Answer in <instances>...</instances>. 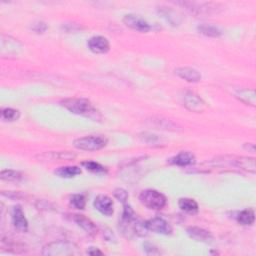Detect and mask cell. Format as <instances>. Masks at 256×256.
Here are the masks:
<instances>
[{
    "instance_id": "cell-28",
    "label": "cell",
    "mask_w": 256,
    "mask_h": 256,
    "mask_svg": "<svg viewBox=\"0 0 256 256\" xmlns=\"http://www.w3.org/2000/svg\"><path fill=\"white\" fill-rule=\"evenodd\" d=\"M81 166L84 167L86 170L90 171V172H93V173H96V174H101V173H106L107 172V169L106 167H104L103 165H101L100 163L98 162H95V161H84L81 163Z\"/></svg>"
},
{
    "instance_id": "cell-3",
    "label": "cell",
    "mask_w": 256,
    "mask_h": 256,
    "mask_svg": "<svg viewBox=\"0 0 256 256\" xmlns=\"http://www.w3.org/2000/svg\"><path fill=\"white\" fill-rule=\"evenodd\" d=\"M176 5L184 8L188 13L194 16H208L219 13L222 8L217 3L212 2H196V1H180L175 2Z\"/></svg>"
},
{
    "instance_id": "cell-9",
    "label": "cell",
    "mask_w": 256,
    "mask_h": 256,
    "mask_svg": "<svg viewBox=\"0 0 256 256\" xmlns=\"http://www.w3.org/2000/svg\"><path fill=\"white\" fill-rule=\"evenodd\" d=\"M144 225L147 228V230H150V231L158 233V234L170 235L173 232L171 225L164 218L159 217V216L148 219L147 221L144 222Z\"/></svg>"
},
{
    "instance_id": "cell-6",
    "label": "cell",
    "mask_w": 256,
    "mask_h": 256,
    "mask_svg": "<svg viewBox=\"0 0 256 256\" xmlns=\"http://www.w3.org/2000/svg\"><path fill=\"white\" fill-rule=\"evenodd\" d=\"M139 200L142 205L151 210H161L167 204L165 195L154 189L143 190L139 195Z\"/></svg>"
},
{
    "instance_id": "cell-34",
    "label": "cell",
    "mask_w": 256,
    "mask_h": 256,
    "mask_svg": "<svg viewBox=\"0 0 256 256\" xmlns=\"http://www.w3.org/2000/svg\"><path fill=\"white\" fill-rule=\"evenodd\" d=\"M2 196H6L7 198L16 200V199H21L24 197V195L20 192H15V191H2Z\"/></svg>"
},
{
    "instance_id": "cell-26",
    "label": "cell",
    "mask_w": 256,
    "mask_h": 256,
    "mask_svg": "<svg viewBox=\"0 0 256 256\" xmlns=\"http://www.w3.org/2000/svg\"><path fill=\"white\" fill-rule=\"evenodd\" d=\"M0 178H1V180L3 181L19 182L23 179V174L16 170L6 169V170H2L1 173H0Z\"/></svg>"
},
{
    "instance_id": "cell-23",
    "label": "cell",
    "mask_w": 256,
    "mask_h": 256,
    "mask_svg": "<svg viewBox=\"0 0 256 256\" xmlns=\"http://www.w3.org/2000/svg\"><path fill=\"white\" fill-rule=\"evenodd\" d=\"M81 168L78 166H62L54 171V174L60 178H73L81 174Z\"/></svg>"
},
{
    "instance_id": "cell-21",
    "label": "cell",
    "mask_w": 256,
    "mask_h": 256,
    "mask_svg": "<svg viewBox=\"0 0 256 256\" xmlns=\"http://www.w3.org/2000/svg\"><path fill=\"white\" fill-rule=\"evenodd\" d=\"M139 138L142 142L153 147H160L166 145V140L163 137L151 132H142L139 134Z\"/></svg>"
},
{
    "instance_id": "cell-5",
    "label": "cell",
    "mask_w": 256,
    "mask_h": 256,
    "mask_svg": "<svg viewBox=\"0 0 256 256\" xmlns=\"http://www.w3.org/2000/svg\"><path fill=\"white\" fill-rule=\"evenodd\" d=\"M107 143L108 140L103 135H86L75 139L73 141V146L79 150L97 151L103 149Z\"/></svg>"
},
{
    "instance_id": "cell-17",
    "label": "cell",
    "mask_w": 256,
    "mask_h": 256,
    "mask_svg": "<svg viewBox=\"0 0 256 256\" xmlns=\"http://www.w3.org/2000/svg\"><path fill=\"white\" fill-rule=\"evenodd\" d=\"M174 72L178 77L190 83H197L202 78L201 73L192 67H178L174 70Z\"/></svg>"
},
{
    "instance_id": "cell-2",
    "label": "cell",
    "mask_w": 256,
    "mask_h": 256,
    "mask_svg": "<svg viewBox=\"0 0 256 256\" xmlns=\"http://www.w3.org/2000/svg\"><path fill=\"white\" fill-rule=\"evenodd\" d=\"M61 105L71 113L86 117L92 121L100 122L102 120L99 110L86 98H67L61 102Z\"/></svg>"
},
{
    "instance_id": "cell-30",
    "label": "cell",
    "mask_w": 256,
    "mask_h": 256,
    "mask_svg": "<svg viewBox=\"0 0 256 256\" xmlns=\"http://www.w3.org/2000/svg\"><path fill=\"white\" fill-rule=\"evenodd\" d=\"M48 157L52 159H61V160H72L76 157L75 154L68 152V151H61V152H51L46 154Z\"/></svg>"
},
{
    "instance_id": "cell-12",
    "label": "cell",
    "mask_w": 256,
    "mask_h": 256,
    "mask_svg": "<svg viewBox=\"0 0 256 256\" xmlns=\"http://www.w3.org/2000/svg\"><path fill=\"white\" fill-rule=\"evenodd\" d=\"M88 48L95 54L107 53L110 49V43L107 38L103 36H93L87 41Z\"/></svg>"
},
{
    "instance_id": "cell-1",
    "label": "cell",
    "mask_w": 256,
    "mask_h": 256,
    "mask_svg": "<svg viewBox=\"0 0 256 256\" xmlns=\"http://www.w3.org/2000/svg\"><path fill=\"white\" fill-rule=\"evenodd\" d=\"M118 228L120 232L127 238H130L134 235L143 237L147 235L148 231L144 225V222L138 218L131 206L127 203L123 204V213Z\"/></svg>"
},
{
    "instance_id": "cell-29",
    "label": "cell",
    "mask_w": 256,
    "mask_h": 256,
    "mask_svg": "<svg viewBox=\"0 0 256 256\" xmlns=\"http://www.w3.org/2000/svg\"><path fill=\"white\" fill-rule=\"evenodd\" d=\"M70 206L77 210H83L86 205V197L83 194H73L69 200Z\"/></svg>"
},
{
    "instance_id": "cell-18",
    "label": "cell",
    "mask_w": 256,
    "mask_h": 256,
    "mask_svg": "<svg viewBox=\"0 0 256 256\" xmlns=\"http://www.w3.org/2000/svg\"><path fill=\"white\" fill-rule=\"evenodd\" d=\"M72 219L89 236H95L97 234L98 229H97L96 225L89 218H87V217H85L84 215H81V214H74Z\"/></svg>"
},
{
    "instance_id": "cell-33",
    "label": "cell",
    "mask_w": 256,
    "mask_h": 256,
    "mask_svg": "<svg viewBox=\"0 0 256 256\" xmlns=\"http://www.w3.org/2000/svg\"><path fill=\"white\" fill-rule=\"evenodd\" d=\"M143 249L147 255H159L160 254V251L158 250V248L155 245L148 243V242H145L143 244Z\"/></svg>"
},
{
    "instance_id": "cell-11",
    "label": "cell",
    "mask_w": 256,
    "mask_h": 256,
    "mask_svg": "<svg viewBox=\"0 0 256 256\" xmlns=\"http://www.w3.org/2000/svg\"><path fill=\"white\" fill-rule=\"evenodd\" d=\"M94 208L105 216H111L114 212L113 200L105 194H99L93 201Z\"/></svg>"
},
{
    "instance_id": "cell-22",
    "label": "cell",
    "mask_w": 256,
    "mask_h": 256,
    "mask_svg": "<svg viewBox=\"0 0 256 256\" xmlns=\"http://www.w3.org/2000/svg\"><path fill=\"white\" fill-rule=\"evenodd\" d=\"M197 31L200 34H203L207 37H213V38H217L223 35V30L219 26L213 25V24H207V23L199 24L197 26Z\"/></svg>"
},
{
    "instance_id": "cell-32",
    "label": "cell",
    "mask_w": 256,
    "mask_h": 256,
    "mask_svg": "<svg viewBox=\"0 0 256 256\" xmlns=\"http://www.w3.org/2000/svg\"><path fill=\"white\" fill-rule=\"evenodd\" d=\"M30 29L37 34H43L48 29V25L43 21H35L30 25Z\"/></svg>"
},
{
    "instance_id": "cell-7",
    "label": "cell",
    "mask_w": 256,
    "mask_h": 256,
    "mask_svg": "<svg viewBox=\"0 0 256 256\" xmlns=\"http://www.w3.org/2000/svg\"><path fill=\"white\" fill-rule=\"evenodd\" d=\"M147 124L155 129H159V130H165V131H172V132H178L182 130V127L167 118L164 117H159V116H153L150 117L149 119L146 120Z\"/></svg>"
},
{
    "instance_id": "cell-10",
    "label": "cell",
    "mask_w": 256,
    "mask_h": 256,
    "mask_svg": "<svg viewBox=\"0 0 256 256\" xmlns=\"http://www.w3.org/2000/svg\"><path fill=\"white\" fill-rule=\"evenodd\" d=\"M123 23L127 27L136 30L138 32L146 33L151 29L150 24L145 19L135 14H126L123 17Z\"/></svg>"
},
{
    "instance_id": "cell-20",
    "label": "cell",
    "mask_w": 256,
    "mask_h": 256,
    "mask_svg": "<svg viewBox=\"0 0 256 256\" xmlns=\"http://www.w3.org/2000/svg\"><path fill=\"white\" fill-rule=\"evenodd\" d=\"M234 96L241 102L250 105L252 107L256 104V94L253 89L249 88H237L233 91Z\"/></svg>"
},
{
    "instance_id": "cell-25",
    "label": "cell",
    "mask_w": 256,
    "mask_h": 256,
    "mask_svg": "<svg viewBox=\"0 0 256 256\" xmlns=\"http://www.w3.org/2000/svg\"><path fill=\"white\" fill-rule=\"evenodd\" d=\"M255 220V213L252 208H247L242 210L237 215V221L244 226H250L254 223Z\"/></svg>"
},
{
    "instance_id": "cell-4",
    "label": "cell",
    "mask_w": 256,
    "mask_h": 256,
    "mask_svg": "<svg viewBox=\"0 0 256 256\" xmlns=\"http://www.w3.org/2000/svg\"><path fill=\"white\" fill-rule=\"evenodd\" d=\"M43 255L48 256H70L79 253L78 246L70 241L58 240L46 244L41 252Z\"/></svg>"
},
{
    "instance_id": "cell-35",
    "label": "cell",
    "mask_w": 256,
    "mask_h": 256,
    "mask_svg": "<svg viewBox=\"0 0 256 256\" xmlns=\"http://www.w3.org/2000/svg\"><path fill=\"white\" fill-rule=\"evenodd\" d=\"M62 29L63 30H65L66 32H76V31H78L79 29L81 30V27L79 26V25H76V24H74V23H63V25H62Z\"/></svg>"
},
{
    "instance_id": "cell-19",
    "label": "cell",
    "mask_w": 256,
    "mask_h": 256,
    "mask_svg": "<svg viewBox=\"0 0 256 256\" xmlns=\"http://www.w3.org/2000/svg\"><path fill=\"white\" fill-rule=\"evenodd\" d=\"M157 12L162 18H164L172 26H179L182 23L181 15L169 7H164V6L158 7Z\"/></svg>"
},
{
    "instance_id": "cell-15",
    "label": "cell",
    "mask_w": 256,
    "mask_h": 256,
    "mask_svg": "<svg viewBox=\"0 0 256 256\" xmlns=\"http://www.w3.org/2000/svg\"><path fill=\"white\" fill-rule=\"evenodd\" d=\"M11 219H12V223H13L14 227L17 230H19L21 232H25L28 229V221H27L25 214L20 205H16L12 208Z\"/></svg>"
},
{
    "instance_id": "cell-24",
    "label": "cell",
    "mask_w": 256,
    "mask_h": 256,
    "mask_svg": "<svg viewBox=\"0 0 256 256\" xmlns=\"http://www.w3.org/2000/svg\"><path fill=\"white\" fill-rule=\"evenodd\" d=\"M178 205L181 210L187 213H196L199 210L198 203L194 199L188 197L180 198L178 200Z\"/></svg>"
},
{
    "instance_id": "cell-37",
    "label": "cell",
    "mask_w": 256,
    "mask_h": 256,
    "mask_svg": "<svg viewBox=\"0 0 256 256\" xmlns=\"http://www.w3.org/2000/svg\"><path fill=\"white\" fill-rule=\"evenodd\" d=\"M244 149L248 150V151H250L252 153L255 152V146H254L253 143H245L244 144Z\"/></svg>"
},
{
    "instance_id": "cell-13",
    "label": "cell",
    "mask_w": 256,
    "mask_h": 256,
    "mask_svg": "<svg viewBox=\"0 0 256 256\" xmlns=\"http://www.w3.org/2000/svg\"><path fill=\"white\" fill-rule=\"evenodd\" d=\"M186 233L189 237L194 239L198 242H204V243H211L214 239L212 233L204 228L197 227V226H191L186 229Z\"/></svg>"
},
{
    "instance_id": "cell-36",
    "label": "cell",
    "mask_w": 256,
    "mask_h": 256,
    "mask_svg": "<svg viewBox=\"0 0 256 256\" xmlns=\"http://www.w3.org/2000/svg\"><path fill=\"white\" fill-rule=\"evenodd\" d=\"M87 253L90 254V255H103V252L100 251L98 248H95V247H90L87 250Z\"/></svg>"
},
{
    "instance_id": "cell-31",
    "label": "cell",
    "mask_w": 256,
    "mask_h": 256,
    "mask_svg": "<svg viewBox=\"0 0 256 256\" xmlns=\"http://www.w3.org/2000/svg\"><path fill=\"white\" fill-rule=\"evenodd\" d=\"M113 196L118 201H120L122 204H125V203H127L128 196H129V195H128V192L125 189H123V188H116L113 191Z\"/></svg>"
},
{
    "instance_id": "cell-14",
    "label": "cell",
    "mask_w": 256,
    "mask_h": 256,
    "mask_svg": "<svg viewBox=\"0 0 256 256\" xmlns=\"http://www.w3.org/2000/svg\"><path fill=\"white\" fill-rule=\"evenodd\" d=\"M22 51V45L14 38L7 36V39H5V36L3 35L1 38V54H7V55H18Z\"/></svg>"
},
{
    "instance_id": "cell-16",
    "label": "cell",
    "mask_w": 256,
    "mask_h": 256,
    "mask_svg": "<svg viewBox=\"0 0 256 256\" xmlns=\"http://www.w3.org/2000/svg\"><path fill=\"white\" fill-rule=\"evenodd\" d=\"M168 162L170 164L180 166V167H187L195 164L196 157L195 155L190 151H181L175 156L171 157Z\"/></svg>"
},
{
    "instance_id": "cell-8",
    "label": "cell",
    "mask_w": 256,
    "mask_h": 256,
    "mask_svg": "<svg viewBox=\"0 0 256 256\" xmlns=\"http://www.w3.org/2000/svg\"><path fill=\"white\" fill-rule=\"evenodd\" d=\"M183 105L190 111L195 113H201L204 111L206 104L203 99L192 91L184 92L182 96Z\"/></svg>"
},
{
    "instance_id": "cell-27",
    "label": "cell",
    "mask_w": 256,
    "mask_h": 256,
    "mask_svg": "<svg viewBox=\"0 0 256 256\" xmlns=\"http://www.w3.org/2000/svg\"><path fill=\"white\" fill-rule=\"evenodd\" d=\"M19 117H20V112L17 109L6 107L1 110V118L3 121L13 122L18 120Z\"/></svg>"
}]
</instances>
